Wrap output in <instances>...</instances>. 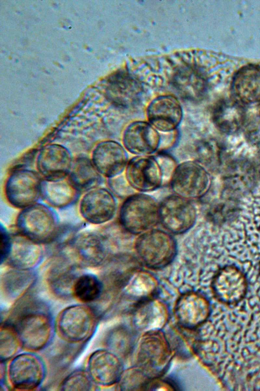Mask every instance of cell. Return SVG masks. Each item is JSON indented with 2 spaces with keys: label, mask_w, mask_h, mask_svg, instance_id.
Segmentation results:
<instances>
[{
  "label": "cell",
  "mask_w": 260,
  "mask_h": 391,
  "mask_svg": "<svg viewBox=\"0 0 260 391\" xmlns=\"http://www.w3.org/2000/svg\"><path fill=\"white\" fill-rule=\"evenodd\" d=\"M20 305L12 320L8 322L15 329L22 347L31 351L41 350L48 344L53 333L49 312L34 298H25Z\"/></svg>",
  "instance_id": "cell-1"
},
{
  "label": "cell",
  "mask_w": 260,
  "mask_h": 391,
  "mask_svg": "<svg viewBox=\"0 0 260 391\" xmlns=\"http://www.w3.org/2000/svg\"><path fill=\"white\" fill-rule=\"evenodd\" d=\"M119 220L127 232L141 234L153 229L159 222V204L145 193L131 195L121 205Z\"/></svg>",
  "instance_id": "cell-2"
},
{
  "label": "cell",
  "mask_w": 260,
  "mask_h": 391,
  "mask_svg": "<svg viewBox=\"0 0 260 391\" xmlns=\"http://www.w3.org/2000/svg\"><path fill=\"white\" fill-rule=\"evenodd\" d=\"M135 248L141 261L147 267L160 269L169 265L177 254V243L171 234L151 229L137 238Z\"/></svg>",
  "instance_id": "cell-3"
},
{
  "label": "cell",
  "mask_w": 260,
  "mask_h": 391,
  "mask_svg": "<svg viewBox=\"0 0 260 391\" xmlns=\"http://www.w3.org/2000/svg\"><path fill=\"white\" fill-rule=\"evenodd\" d=\"M145 334L138 348L137 367L150 379L155 378L167 370L172 352L167 339L159 331Z\"/></svg>",
  "instance_id": "cell-4"
},
{
  "label": "cell",
  "mask_w": 260,
  "mask_h": 391,
  "mask_svg": "<svg viewBox=\"0 0 260 391\" xmlns=\"http://www.w3.org/2000/svg\"><path fill=\"white\" fill-rule=\"evenodd\" d=\"M211 182L210 174L203 165L195 161L187 160L175 168L170 186L175 194L190 200L206 195Z\"/></svg>",
  "instance_id": "cell-5"
},
{
  "label": "cell",
  "mask_w": 260,
  "mask_h": 391,
  "mask_svg": "<svg viewBox=\"0 0 260 391\" xmlns=\"http://www.w3.org/2000/svg\"><path fill=\"white\" fill-rule=\"evenodd\" d=\"M98 317L91 307L73 305L64 309L59 314L57 328L61 337L68 342H84L93 333Z\"/></svg>",
  "instance_id": "cell-6"
},
{
  "label": "cell",
  "mask_w": 260,
  "mask_h": 391,
  "mask_svg": "<svg viewBox=\"0 0 260 391\" xmlns=\"http://www.w3.org/2000/svg\"><path fill=\"white\" fill-rule=\"evenodd\" d=\"M16 226L19 233L40 244L48 243L58 227L53 211L39 203L24 208L17 217Z\"/></svg>",
  "instance_id": "cell-7"
},
{
  "label": "cell",
  "mask_w": 260,
  "mask_h": 391,
  "mask_svg": "<svg viewBox=\"0 0 260 391\" xmlns=\"http://www.w3.org/2000/svg\"><path fill=\"white\" fill-rule=\"evenodd\" d=\"M42 181L40 174L26 169L13 171L6 182L5 191L8 201L18 208L36 203L42 196Z\"/></svg>",
  "instance_id": "cell-8"
},
{
  "label": "cell",
  "mask_w": 260,
  "mask_h": 391,
  "mask_svg": "<svg viewBox=\"0 0 260 391\" xmlns=\"http://www.w3.org/2000/svg\"><path fill=\"white\" fill-rule=\"evenodd\" d=\"M197 210L190 200L176 194L169 196L159 204V222L169 232L180 234L195 224Z\"/></svg>",
  "instance_id": "cell-9"
},
{
  "label": "cell",
  "mask_w": 260,
  "mask_h": 391,
  "mask_svg": "<svg viewBox=\"0 0 260 391\" xmlns=\"http://www.w3.org/2000/svg\"><path fill=\"white\" fill-rule=\"evenodd\" d=\"M125 175L129 186L140 193L157 189L161 186L164 178L160 164L151 155L132 158L125 168Z\"/></svg>",
  "instance_id": "cell-10"
},
{
  "label": "cell",
  "mask_w": 260,
  "mask_h": 391,
  "mask_svg": "<svg viewBox=\"0 0 260 391\" xmlns=\"http://www.w3.org/2000/svg\"><path fill=\"white\" fill-rule=\"evenodd\" d=\"M211 288L215 297L220 302L234 305L241 301L248 290L247 280L238 268L228 265L220 269L214 276Z\"/></svg>",
  "instance_id": "cell-11"
},
{
  "label": "cell",
  "mask_w": 260,
  "mask_h": 391,
  "mask_svg": "<svg viewBox=\"0 0 260 391\" xmlns=\"http://www.w3.org/2000/svg\"><path fill=\"white\" fill-rule=\"evenodd\" d=\"M8 367V378L13 388L32 390L38 387L45 376V368L40 358L29 353H22L12 358Z\"/></svg>",
  "instance_id": "cell-12"
},
{
  "label": "cell",
  "mask_w": 260,
  "mask_h": 391,
  "mask_svg": "<svg viewBox=\"0 0 260 391\" xmlns=\"http://www.w3.org/2000/svg\"><path fill=\"white\" fill-rule=\"evenodd\" d=\"M148 122L159 132L169 133L180 126L183 117L181 103L173 95H161L153 99L146 110Z\"/></svg>",
  "instance_id": "cell-13"
},
{
  "label": "cell",
  "mask_w": 260,
  "mask_h": 391,
  "mask_svg": "<svg viewBox=\"0 0 260 391\" xmlns=\"http://www.w3.org/2000/svg\"><path fill=\"white\" fill-rule=\"evenodd\" d=\"M123 146L136 156H149L155 153L161 143L160 132L150 123L137 121L129 124L122 135Z\"/></svg>",
  "instance_id": "cell-14"
},
{
  "label": "cell",
  "mask_w": 260,
  "mask_h": 391,
  "mask_svg": "<svg viewBox=\"0 0 260 391\" xmlns=\"http://www.w3.org/2000/svg\"><path fill=\"white\" fill-rule=\"evenodd\" d=\"M127 152L117 142L103 141L93 149L91 161L101 175L114 178L125 171L129 160Z\"/></svg>",
  "instance_id": "cell-15"
},
{
  "label": "cell",
  "mask_w": 260,
  "mask_h": 391,
  "mask_svg": "<svg viewBox=\"0 0 260 391\" xmlns=\"http://www.w3.org/2000/svg\"><path fill=\"white\" fill-rule=\"evenodd\" d=\"M73 163L68 150L58 144L44 147L37 158V167L45 180L56 181L63 179L69 174Z\"/></svg>",
  "instance_id": "cell-16"
},
{
  "label": "cell",
  "mask_w": 260,
  "mask_h": 391,
  "mask_svg": "<svg viewBox=\"0 0 260 391\" xmlns=\"http://www.w3.org/2000/svg\"><path fill=\"white\" fill-rule=\"evenodd\" d=\"M116 210V202L111 192L104 188H95L82 198L80 211L89 222L102 224L111 220Z\"/></svg>",
  "instance_id": "cell-17"
},
{
  "label": "cell",
  "mask_w": 260,
  "mask_h": 391,
  "mask_svg": "<svg viewBox=\"0 0 260 391\" xmlns=\"http://www.w3.org/2000/svg\"><path fill=\"white\" fill-rule=\"evenodd\" d=\"M75 261L81 266L95 267L103 264L107 247L102 235L85 232L77 235L71 246Z\"/></svg>",
  "instance_id": "cell-18"
},
{
  "label": "cell",
  "mask_w": 260,
  "mask_h": 391,
  "mask_svg": "<svg viewBox=\"0 0 260 391\" xmlns=\"http://www.w3.org/2000/svg\"><path fill=\"white\" fill-rule=\"evenodd\" d=\"M47 274V282L57 296L67 298L73 296L75 285L82 274L81 266L65 254L58 256Z\"/></svg>",
  "instance_id": "cell-19"
},
{
  "label": "cell",
  "mask_w": 260,
  "mask_h": 391,
  "mask_svg": "<svg viewBox=\"0 0 260 391\" xmlns=\"http://www.w3.org/2000/svg\"><path fill=\"white\" fill-rule=\"evenodd\" d=\"M211 312L209 301L203 295L194 292L182 295L175 308L178 324L186 328H193L204 323Z\"/></svg>",
  "instance_id": "cell-20"
},
{
  "label": "cell",
  "mask_w": 260,
  "mask_h": 391,
  "mask_svg": "<svg viewBox=\"0 0 260 391\" xmlns=\"http://www.w3.org/2000/svg\"><path fill=\"white\" fill-rule=\"evenodd\" d=\"M87 371L95 383L103 386L118 382L123 372L118 357L106 350H96L90 355Z\"/></svg>",
  "instance_id": "cell-21"
},
{
  "label": "cell",
  "mask_w": 260,
  "mask_h": 391,
  "mask_svg": "<svg viewBox=\"0 0 260 391\" xmlns=\"http://www.w3.org/2000/svg\"><path fill=\"white\" fill-rule=\"evenodd\" d=\"M143 89L136 79L125 72H119L108 81L106 95L113 104L129 107L140 100Z\"/></svg>",
  "instance_id": "cell-22"
},
{
  "label": "cell",
  "mask_w": 260,
  "mask_h": 391,
  "mask_svg": "<svg viewBox=\"0 0 260 391\" xmlns=\"http://www.w3.org/2000/svg\"><path fill=\"white\" fill-rule=\"evenodd\" d=\"M12 243L6 262L13 268L31 270L41 261L43 252L40 244L20 233L12 236Z\"/></svg>",
  "instance_id": "cell-23"
},
{
  "label": "cell",
  "mask_w": 260,
  "mask_h": 391,
  "mask_svg": "<svg viewBox=\"0 0 260 391\" xmlns=\"http://www.w3.org/2000/svg\"><path fill=\"white\" fill-rule=\"evenodd\" d=\"M168 315L165 303L152 297L138 303L133 322L136 328L144 333L157 331L167 323Z\"/></svg>",
  "instance_id": "cell-24"
},
{
  "label": "cell",
  "mask_w": 260,
  "mask_h": 391,
  "mask_svg": "<svg viewBox=\"0 0 260 391\" xmlns=\"http://www.w3.org/2000/svg\"><path fill=\"white\" fill-rule=\"evenodd\" d=\"M231 86L238 101L246 104L260 102V66H243L234 75Z\"/></svg>",
  "instance_id": "cell-25"
},
{
  "label": "cell",
  "mask_w": 260,
  "mask_h": 391,
  "mask_svg": "<svg viewBox=\"0 0 260 391\" xmlns=\"http://www.w3.org/2000/svg\"><path fill=\"white\" fill-rule=\"evenodd\" d=\"M172 82L179 93L188 99H201L207 91L206 78L194 66L185 65L178 68L173 75Z\"/></svg>",
  "instance_id": "cell-26"
},
{
  "label": "cell",
  "mask_w": 260,
  "mask_h": 391,
  "mask_svg": "<svg viewBox=\"0 0 260 391\" xmlns=\"http://www.w3.org/2000/svg\"><path fill=\"white\" fill-rule=\"evenodd\" d=\"M69 180L77 191H88L96 188L101 176L91 160L80 157L73 161Z\"/></svg>",
  "instance_id": "cell-27"
},
{
  "label": "cell",
  "mask_w": 260,
  "mask_h": 391,
  "mask_svg": "<svg viewBox=\"0 0 260 391\" xmlns=\"http://www.w3.org/2000/svg\"><path fill=\"white\" fill-rule=\"evenodd\" d=\"M13 269L4 274L1 278L3 293L12 300L24 295L36 279V274L31 270Z\"/></svg>",
  "instance_id": "cell-28"
},
{
  "label": "cell",
  "mask_w": 260,
  "mask_h": 391,
  "mask_svg": "<svg viewBox=\"0 0 260 391\" xmlns=\"http://www.w3.org/2000/svg\"><path fill=\"white\" fill-rule=\"evenodd\" d=\"M78 191L69 180H45L42 182V196L50 204L58 208H64L74 202Z\"/></svg>",
  "instance_id": "cell-29"
},
{
  "label": "cell",
  "mask_w": 260,
  "mask_h": 391,
  "mask_svg": "<svg viewBox=\"0 0 260 391\" xmlns=\"http://www.w3.org/2000/svg\"><path fill=\"white\" fill-rule=\"evenodd\" d=\"M245 112L238 102L232 100H223L215 107L213 120L215 125L223 130H234L244 121Z\"/></svg>",
  "instance_id": "cell-30"
},
{
  "label": "cell",
  "mask_w": 260,
  "mask_h": 391,
  "mask_svg": "<svg viewBox=\"0 0 260 391\" xmlns=\"http://www.w3.org/2000/svg\"><path fill=\"white\" fill-rule=\"evenodd\" d=\"M157 289L155 278L147 272H138L132 276L125 286V291L126 295L139 303L152 298Z\"/></svg>",
  "instance_id": "cell-31"
},
{
  "label": "cell",
  "mask_w": 260,
  "mask_h": 391,
  "mask_svg": "<svg viewBox=\"0 0 260 391\" xmlns=\"http://www.w3.org/2000/svg\"><path fill=\"white\" fill-rule=\"evenodd\" d=\"M103 290L102 282L95 275L82 274L75 285L73 296L83 302H93L101 297Z\"/></svg>",
  "instance_id": "cell-32"
},
{
  "label": "cell",
  "mask_w": 260,
  "mask_h": 391,
  "mask_svg": "<svg viewBox=\"0 0 260 391\" xmlns=\"http://www.w3.org/2000/svg\"><path fill=\"white\" fill-rule=\"evenodd\" d=\"M22 346L18 335L13 326L5 322L1 327V360L5 362L14 357Z\"/></svg>",
  "instance_id": "cell-33"
},
{
  "label": "cell",
  "mask_w": 260,
  "mask_h": 391,
  "mask_svg": "<svg viewBox=\"0 0 260 391\" xmlns=\"http://www.w3.org/2000/svg\"><path fill=\"white\" fill-rule=\"evenodd\" d=\"M75 227L70 225L58 227L53 236L46 244L52 254L60 255L68 247L71 246L77 232Z\"/></svg>",
  "instance_id": "cell-34"
},
{
  "label": "cell",
  "mask_w": 260,
  "mask_h": 391,
  "mask_svg": "<svg viewBox=\"0 0 260 391\" xmlns=\"http://www.w3.org/2000/svg\"><path fill=\"white\" fill-rule=\"evenodd\" d=\"M95 382L88 371L78 370L72 372L61 383V390H93L95 389Z\"/></svg>",
  "instance_id": "cell-35"
},
{
  "label": "cell",
  "mask_w": 260,
  "mask_h": 391,
  "mask_svg": "<svg viewBox=\"0 0 260 391\" xmlns=\"http://www.w3.org/2000/svg\"><path fill=\"white\" fill-rule=\"evenodd\" d=\"M150 379L139 368H133L122 372L118 381L121 390L145 389Z\"/></svg>",
  "instance_id": "cell-36"
},
{
  "label": "cell",
  "mask_w": 260,
  "mask_h": 391,
  "mask_svg": "<svg viewBox=\"0 0 260 391\" xmlns=\"http://www.w3.org/2000/svg\"><path fill=\"white\" fill-rule=\"evenodd\" d=\"M1 264L6 261L12 246V238L7 229L1 224Z\"/></svg>",
  "instance_id": "cell-37"
},
{
  "label": "cell",
  "mask_w": 260,
  "mask_h": 391,
  "mask_svg": "<svg viewBox=\"0 0 260 391\" xmlns=\"http://www.w3.org/2000/svg\"><path fill=\"white\" fill-rule=\"evenodd\" d=\"M146 389L149 390H174L175 386L170 382L163 380H156L148 382Z\"/></svg>",
  "instance_id": "cell-38"
},
{
  "label": "cell",
  "mask_w": 260,
  "mask_h": 391,
  "mask_svg": "<svg viewBox=\"0 0 260 391\" xmlns=\"http://www.w3.org/2000/svg\"><path fill=\"white\" fill-rule=\"evenodd\" d=\"M259 270H260V265H259Z\"/></svg>",
  "instance_id": "cell-39"
}]
</instances>
